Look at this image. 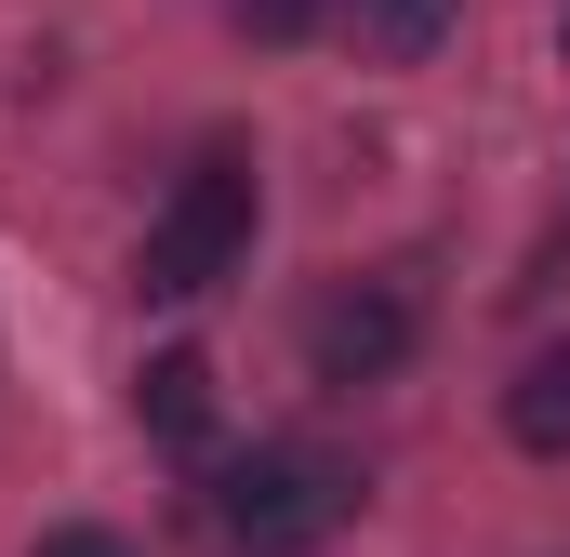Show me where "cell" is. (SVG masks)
Wrapping results in <instances>:
<instances>
[{
	"label": "cell",
	"instance_id": "8992f818",
	"mask_svg": "<svg viewBox=\"0 0 570 557\" xmlns=\"http://www.w3.org/2000/svg\"><path fill=\"white\" fill-rule=\"evenodd\" d=\"M504 438L544 451V465H570V345H544V359L504 385Z\"/></svg>",
	"mask_w": 570,
	"mask_h": 557
},
{
	"label": "cell",
	"instance_id": "5b68a950",
	"mask_svg": "<svg viewBox=\"0 0 570 557\" xmlns=\"http://www.w3.org/2000/svg\"><path fill=\"white\" fill-rule=\"evenodd\" d=\"M451 27H464V0H345V53L358 67H425Z\"/></svg>",
	"mask_w": 570,
	"mask_h": 557
},
{
	"label": "cell",
	"instance_id": "9c48e42d",
	"mask_svg": "<svg viewBox=\"0 0 570 557\" xmlns=\"http://www.w3.org/2000/svg\"><path fill=\"white\" fill-rule=\"evenodd\" d=\"M558 53H570V0H558Z\"/></svg>",
	"mask_w": 570,
	"mask_h": 557
},
{
	"label": "cell",
	"instance_id": "277c9868",
	"mask_svg": "<svg viewBox=\"0 0 570 557\" xmlns=\"http://www.w3.org/2000/svg\"><path fill=\"white\" fill-rule=\"evenodd\" d=\"M134 424L173 438V451H199V438H213V359H199V345H159L134 372Z\"/></svg>",
	"mask_w": 570,
	"mask_h": 557
},
{
	"label": "cell",
	"instance_id": "52a82bcc",
	"mask_svg": "<svg viewBox=\"0 0 570 557\" xmlns=\"http://www.w3.org/2000/svg\"><path fill=\"white\" fill-rule=\"evenodd\" d=\"M226 13H239V40H305L318 27V0H226Z\"/></svg>",
	"mask_w": 570,
	"mask_h": 557
},
{
	"label": "cell",
	"instance_id": "3957f363",
	"mask_svg": "<svg viewBox=\"0 0 570 557\" xmlns=\"http://www.w3.org/2000/svg\"><path fill=\"white\" fill-rule=\"evenodd\" d=\"M412 292L399 278H332L318 305H305V359H318V385H385L399 359H412Z\"/></svg>",
	"mask_w": 570,
	"mask_h": 557
},
{
	"label": "cell",
	"instance_id": "6da1fadb",
	"mask_svg": "<svg viewBox=\"0 0 570 557\" xmlns=\"http://www.w3.org/2000/svg\"><path fill=\"white\" fill-rule=\"evenodd\" d=\"M239 253H253V159H239V146H213V159L146 213L134 278H146V305H199L213 278H239Z\"/></svg>",
	"mask_w": 570,
	"mask_h": 557
},
{
	"label": "cell",
	"instance_id": "7a4b0ae2",
	"mask_svg": "<svg viewBox=\"0 0 570 557\" xmlns=\"http://www.w3.org/2000/svg\"><path fill=\"white\" fill-rule=\"evenodd\" d=\"M213 518H226L239 557H292V545H318V531L358 518V465H345V451H253V465L213 491Z\"/></svg>",
	"mask_w": 570,
	"mask_h": 557
},
{
	"label": "cell",
	"instance_id": "ba28073f",
	"mask_svg": "<svg viewBox=\"0 0 570 557\" xmlns=\"http://www.w3.org/2000/svg\"><path fill=\"white\" fill-rule=\"evenodd\" d=\"M27 557H134V545H120V531H94V518H67V531H40Z\"/></svg>",
	"mask_w": 570,
	"mask_h": 557
}]
</instances>
